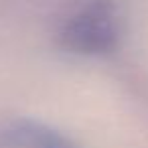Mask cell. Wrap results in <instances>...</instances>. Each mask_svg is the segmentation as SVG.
Segmentation results:
<instances>
[{"label":"cell","instance_id":"6da1fadb","mask_svg":"<svg viewBox=\"0 0 148 148\" xmlns=\"http://www.w3.org/2000/svg\"><path fill=\"white\" fill-rule=\"evenodd\" d=\"M120 21L114 6L106 0L93 2L77 8L69 18H65L59 41L61 45L77 55H103L118 45Z\"/></svg>","mask_w":148,"mask_h":148},{"label":"cell","instance_id":"7a4b0ae2","mask_svg":"<svg viewBox=\"0 0 148 148\" xmlns=\"http://www.w3.org/2000/svg\"><path fill=\"white\" fill-rule=\"evenodd\" d=\"M0 148H79L63 134L37 122H12L0 128Z\"/></svg>","mask_w":148,"mask_h":148}]
</instances>
